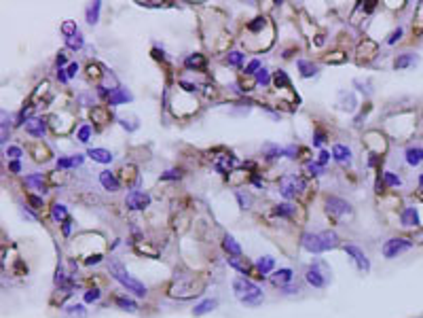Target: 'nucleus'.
I'll return each instance as SVG.
<instances>
[{
    "instance_id": "1",
    "label": "nucleus",
    "mask_w": 423,
    "mask_h": 318,
    "mask_svg": "<svg viewBox=\"0 0 423 318\" xmlns=\"http://www.w3.org/2000/svg\"><path fill=\"white\" fill-rule=\"evenodd\" d=\"M305 251L309 252H326L330 248H337L339 246V235L334 231H320V234H305L303 240H300Z\"/></svg>"
},
{
    "instance_id": "2",
    "label": "nucleus",
    "mask_w": 423,
    "mask_h": 318,
    "mask_svg": "<svg viewBox=\"0 0 423 318\" xmlns=\"http://www.w3.org/2000/svg\"><path fill=\"white\" fill-rule=\"evenodd\" d=\"M233 291H235V297L239 299L241 303L250 305V308H256V305L263 303V291L248 278H235Z\"/></svg>"
},
{
    "instance_id": "3",
    "label": "nucleus",
    "mask_w": 423,
    "mask_h": 318,
    "mask_svg": "<svg viewBox=\"0 0 423 318\" xmlns=\"http://www.w3.org/2000/svg\"><path fill=\"white\" fill-rule=\"evenodd\" d=\"M110 274H112V278L119 280L121 285L127 288V291L136 295V297H146V286H144L140 280L133 278V276L119 261H110Z\"/></svg>"
},
{
    "instance_id": "4",
    "label": "nucleus",
    "mask_w": 423,
    "mask_h": 318,
    "mask_svg": "<svg viewBox=\"0 0 423 318\" xmlns=\"http://www.w3.org/2000/svg\"><path fill=\"white\" fill-rule=\"evenodd\" d=\"M204 291V285L195 280V276H188V280H184V276H176L173 285L170 286V295L172 297H180V299H188L193 295H199Z\"/></svg>"
},
{
    "instance_id": "5",
    "label": "nucleus",
    "mask_w": 423,
    "mask_h": 318,
    "mask_svg": "<svg viewBox=\"0 0 423 318\" xmlns=\"http://www.w3.org/2000/svg\"><path fill=\"white\" fill-rule=\"evenodd\" d=\"M410 248H413V240H408V238H392V240H387L385 244H383V254H385L387 259H393V257H398V254L410 251Z\"/></svg>"
},
{
    "instance_id": "6",
    "label": "nucleus",
    "mask_w": 423,
    "mask_h": 318,
    "mask_svg": "<svg viewBox=\"0 0 423 318\" xmlns=\"http://www.w3.org/2000/svg\"><path fill=\"white\" fill-rule=\"evenodd\" d=\"M280 189H282V195L283 198H294L297 193H300V191L305 189V181L297 174H290V176H283L282 183H280Z\"/></svg>"
},
{
    "instance_id": "7",
    "label": "nucleus",
    "mask_w": 423,
    "mask_h": 318,
    "mask_svg": "<svg viewBox=\"0 0 423 318\" xmlns=\"http://www.w3.org/2000/svg\"><path fill=\"white\" fill-rule=\"evenodd\" d=\"M125 204H127V208H131V210H144V208L150 204V198L146 193H142V191H129L125 198Z\"/></svg>"
},
{
    "instance_id": "8",
    "label": "nucleus",
    "mask_w": 423,
    "mask_h": 318,
    "mask_svg": "<svg viewBox=\"0 0 423 318\" xmlns=\"http://www.w3.org/2000/svg\"><path fill=\"white\" fill-rule=\"evenodd\" d=\"M345 252L349 254V257L356 261V265H358V269L360 271H364V274H368L370 271V261H368V257L364 254L360 248L358 246H353V244H349V246H345Z\"/></svg>"
},
{
    "instance_id": "9",
    "label": "nucleus",
    "mask_w": 423,
    "mask_h": 318,
    "mask_svg": "<svg viewBox=\"0 0 423 318\" xmlns=\"http://www.w3.org/2000/svg\"><path fill=\"white\" fill-rule=\"evenodd\" d=\"M305 278H307V282H309L311 286H315V288H322L324 285H326V274L320 271V263L309 265V268H307Z\"/></svg>"
},
{
    "instance_id": "10",
    "label": "nucleus",
    "mask_w": 423,
    "mask_h": 318,
    "mask_svg": "<svg viewBox=\"0 0 423 318\" xmlns=\"http://www.w3.org/2000/svg\"><path fill=\"white\" fill-rule=\"evenodd\" d=\"M326 208H328L330 215H334V217H343V215H349V212H351V206L347 204L345 200H341V198H328L326 200Z\"/></svg>"
},
{
    "instance_id": "11",
    "label": "nucleus",
    "mask_w": 423,
    "mask_h": 318,
    "mask_svg": "<svg viewBox=\"0 0 423 318\" xmlns=\"http://www.w3.org/2000/svg\"><path fill=\"white\" fill-rule=\"evenodd\" d=\"M131 100H133V96L125 87H114L108 94V104H112V106H117V104H127Z\"/></svg>"
},
{
    "instance_id": "12",
    "label": "nucleus",
    "mask_w": 423,
    "mask_h": 318,
    "mask_svg": "<svg viewBox=\"0 0 423 318\" xmlns=\"http://www.w3.org/2000/svg\"><path fill=\"white\" fill-rule=\"evenodd\" d=\"M45 130H47V123H45V119L40 117H32L26 121V132L32 136H43Z\"/></svg>"
},
{
    "instance_id": "13",
    "label": "nucleus",
    "mask_w": 423,
    "mask_h": 318,
    "mask_svg": "<svg viewBox=\"0 0 423 318\" xmlns=\"http://www.w3.org/2000/svg\"><path fill=\"white\" fill-rule=\"evenodd\" d=\"M375 51H376V45L373 43V40H362L360 43V47H358V60L360 62H364V60H370V57L375 55Z\"/></svg>"
},
{
    "instance_id": "14",
    "label": "nucleus",
    "mask_w": 423,
    "mask_h": 318,
    "mask_svg": "<svg viewBox=\"0 0 423 318\" xmlns=\"http://www.w3.org/2000/svg\"><path fill=\"white\" fill-rule=\"evenodd\" d=\"M292 269L290 268H283V269H280V271H275L273 276H271V282H273L275 286H286L288 282L292 280Z\"/></svg>"
},
{
    "instance_id": "15",
    "label": "nucleus",
    "mask_w": 423,
    "mask_h": 318,
    "mask_svg": "<svg viewBox=\"0 0 423 318\" xmlns=\"http://www.w3.org/2000/svg\"><path fill=\"white\" fill-rule=\"evenodd\" d=\"M100 183H102V187L104 189H108V191H119V181H117V176L112 174V172H100Z\"/></svg>"
},
{
    "instance_id": "16",
    "label": "nucleus",
    "mask_w": 423,
    "mask_h": 318,
    "mask_svg": "<svg viewBox=\"0 0 423 318\" xmlns=\"http://www.w3.org/2000/svg\"><path fill=\"white\" fill-rule=\"evenodd\" d=\"M87 155L94 161H97V164H110L112 161V153L106 151V149H89Z\"/></svg>"
},
{
    "instance_id": "17",
    "label": "nucleus",
    "mask_w": 423,
    "mask_h": 318,
    "mask_svg": "<svg viewBox=\"0 0 423 318\" xmlns=\"http://www.w3.org/2000/svg\"><path fill=\"white\" fill-rule=\"evenodd\" d=\"M332 157L341 161V164H349L351 161V151L347 147H343V144H334L332 147Z\"/></svg>"
},
{
    "instance_id": "18",
    "label": "nucleus",
    "mask_w": 423,
    "mask_h": 318,
    "mask_svg": "<svg viewBox=\"0 0 423 318\" xmlns=\"http://www.w3.org/2000/svg\"><path fill=\"white\" fill-rule=\"evenodd\" d=\"M218 305L216 299H205V301H201L199 305H195L193 308V314L195 316H204V314H210V312Z\"/></svg>"
},
{
    "instance_id": "19",
    "label": "nucleus",
    "mask_w": 423,
    "mask_h": 318,
    "mask_svg": "<svg viewBox=\"0 0 423 318\" xmlns=\"http://www.w3.org/2000/svg\"><path fill=\"white\" fill-rule=\"evenodd\" d=\"M222 246H224V251H227V252L231 254V257H239V254H241V246L235 242L233 235H224Z\"/></svg>"
},
{
    "instance_id": "20",
    "label": "nucleus",
    "mask_w": 423,
    "mask_h": 318,
    "mask_svg": "<svg viewBox=\"0 0 423 318\" xmlns=\"http://www.w3.org/2000/svg\"><path fill=\"white\" fill-rule=\"evenodd\" d=\"M51 218H53L55 223L68 221V208L63 206V204H53V206H51Z\"/></svg>"
},
{
    "instance_id": "21",
    "label": "nucleus",
    "mask_w": 423,
    "mask_h": 318,
    "mask_svg": "<svg viewBox=\"0 0 423 318\" xmlns=\"http://www.w3.org/2000/svg\"><path fill=\"white\" fill-rule=\"evenodd\" d=\"M402 225H407V227H415V225H419V215H417V210L413 206L402 212Z\"/></svg>"
},
{
    "instance_id": "22",
    "label": "nucleus",
    "mask_w": 423,
    "mask_h": 318,
    "mask_svg": "<svg viewBox=\"0 0 423 318\" xmlns=\"http://www.w3.org/2000/svg\"><path fill=\"white\" fill-rule=\"evenodd\" d=\"M85 45V38H83V34H80L78 30L74 32V34H70V36H66V47L68 49H72V51H77V49H80Z\"/></svg>"
},
{
    "instance_id": "23",
    "label": "nucleus",
    "mask_w": 423,
    "mask_h": 318,
    "mask_svg": "<svg viewBox=\"0 0 423 318\" xmlns=\"http://www.w3.org/2000/svg\"><path fill=\"white\" fill-rule=\"evenodd\" d=\"M80 164H83V155H74V157H60V161H57V167L68 170V167H77Z\"/></svg>"
},
{
    "instance_id": "24",
    "label": "nucleus",
    "mask_w": 423,
    "mask_h": 318,
    "mask_svg": "<svg viewBox=\"0 0 423 318\" xmlns=\"http://www.w3.org/2000/svg\"><path fill=\"white\" fill-rule=\"evenodd\" d=\"M100 9H102V2H100V0H95L94 4H89V7H87V21H89L91 26L97 24V17H100Z\"/></svg>"
},
{
    "instance_id": "25",
    "label": "nucleus",
    "mask_w": 423,
    "mask_h": 318,
    "mask_svg": "<svg viewBox=\"0 0 423 318\" xmlns=\"http://www.w3.org/2000/svg\"><path fill=\"white\" fill-rule=\"evenodd\" d=\"M407 161L410 166H419L421 161H423V149H415V147H410L408 151H407Z\"/></svg>"
},
{
    "instance_id": "26",
    "label": "nucleus",
    "mask_w": 423,
    "mask_h": 318,
    "mask_svg": "<svg viewBox=\"0 0 423 318\" xmlns=\"http://www.w3.org/2000/svg\"><path fill=\"white\" fill-rule=\"evenodd\" d=\"M32 155H34V159L36 161H47L49 157H51V153H49V149L47 147H43V144H34L32 147Z\"/></svg>"
},
{
    "instance_id": "27",
    "label": "nucleus",
    "mask_w": 423,
    "mask_h": 318,
    "mask_svg": "<svg viewBox=\"0 0 423 318\" xmlns=\"http://www.w3.org/2000/svg\"><path fill=\"white\" fill-rule=\"evenodd\" d=\"M298 68H300V74L303 77H313V74H317V66L307 60H298Z\"/></svg>"
},
{
    "instance_id": "28",
    "label": "nucleus",
    "mask_w": 423,
    "mask_h": 318,
    "mask_svg": "<svg viewBox=\"0 0 423 318\" xmlns=\"http://www.w3.org/2000/svg\"><path fill=\"white\" fill-rule=\"evenodd\" d=\"M26 183L30 184V187H34L36 191H40V193H45V191H47V184H45V181H43V176H40V174L28 176V178H26Z\"/></svg>"
},
{
    "instance_id": "29",
    "label": "nucleus",
    "mask_w": 423,
    "mask_h": 318,
    "mask_svg": "<svg viewBox=\"0 0 423 318\" xmlns=\"http://www.w3.org/2000/svg\"><path fill=\"white\" fill-rule=\"evenodd\" d=\"M85 316H87V312L80 303H74L66 308V318H85Z\"/></svg>"
},
{
    "instance_id": "30",
    "label": "nucleus",
    "mask_w": 423,
    "mask_h": 318,
    "mask_svg": "<svg viewBox=\"0 0 423 318\" xmlns=\"http://www.w3.org/2000/svg\"><path fill=\"white\" fill-rule=\"evenodd\" d=\"M91 119L97 121V123H106V121L110 119V115L104 106H94V111H91Z\"/></svg>"
},
{
    "instance_id": "31",
    "label": "nucleus",
    "mask_w": 423,
    "mask_h": 318,
    "mask_svg": "<svg viewBox=\"0 0 423 318\" xmlns=\"http://www.w3.org/2000/svg\"><path fill=\"white\" fill-rule=\"evenodd\" d=\"M273 268H275L273 257H260V261H258V271H260V276L269 274V271L273 269Z\"/></svg>"
},
{
    "instance_id": "32",
    "label": "nucleus",
    "mask_w": 423,
    "mask_h": 318,
    "mask_svg": "<svg viewBox=\"0 0 423 318\" xmlns=\"http://www.w3.org/2000/svg\"><path fill=\"white\" fill-rule=\"evenodd\" d=\"M184 64H187V68H204L205 66V57L195 53V55H188L187 60H184Z\"/></svg>"
},
{
    "instance_id": "33",
    "label": "nucleus",
    "mask_w": 423,
    "mask_h": 318,
    "mask_svg": "<svg viewBox=\"0 0 423 318\" xmlns=\"http://www.w3.org/2000/svg\"><path fill=\"white\" fill-rule=\"evenodd\" d=\"M417 62V57L415 55H400V57H396V62H393V66H396V70H402V68H407V66H410V64H415Z\"/></svg>"
},
{
    "instance_id": "34",
    "label": "nucleus",
    "mask_w": 423,
    "mask_h": 318,
    "mask_svg": "<svg viewBox=\"0 0 423 318\" xmlns=\"http://www.w3.org/2000/svg\"><path fill=\"white\" fill-rule=\"evenodd\" d=\"M121 176H123L125 183H138V172H136V167L133 166H123Z\"/></svg>"
},
{
    "instance_id": "35",
    "label": "nucleus",
    "mask_w": 423,
    "mask_h": 318,
    "mask_svg": "<svg viewBox=\"0 0 423 318\" xmlns=\"http://www.w3.org/2000/svg\"><path fill=\"white\" fill-rule=\"evenodd\" d=\"M117 305H121V308L127 310V312H136L138 310L136 301H131V299H127V297H117Z\"/></svg>"
},
{
    "instance_id": "36",
    "label": "nucleus",
    "mask_w": 423,
    "mask_h": 318,
    "mask_svg": "<svg viewBox=\"0 0 423 318\" xmlns=\"http://www.w3.org/2000/svg\"><path fill=\"white\" fill-rule=\"evenodd\" d=\"M237 164V159H233V157H224V159H220V161H216V170L218 172H227V167H231V166H235Z\"/></svg>"
},
{
    "instance_id": "37",
    "label": "nucleus",
    "mask_w": 423,
    "mask_h": 318,
    "mask_svg": "<svg viewBox=\"0 0 423 318\" xmlns=\"http://www.w3.org/2000/svg\"><path fill=\"white\" fill-rule=\"evenodd\" d=\"M77 138H78L80 142H89V138H91V125H80Z\"/></svg>"
},
{
    "instance_id": "38",
    "label": "nucleus",
    "mask_w": 423,
    "mask_h": 318,
    "mask_svg": "<svg viewBox=\"0 0 423 318\" xmlns=\"http://www.w3.org/2000/svg\"><path fill=\"white\" fill-rule=\"evenodd\" d=\"M256 81H258V85H263V87H266V85L271 83L269 70H266V68H260V70H258V74H256Z\"/></svg>"
},
{
    "instance_id": "39",
    "label": "nucleus",
    "mask_w": 423,
    "mask_h": 318,
    "mask_svg": "<svg viewBox=\"0 0 423 318\" xmlns=\"http://www.w3.org/2000/svg\"><path fill=\"white\" fill-rule=\"evenodd\" d=\"M227 62L231 64V66H239V64L243 62V53L241 51H231V53L227 55Z\"/></svg>"
},
{
    "instance_id": "40",
    "label": "nucleus",
    "mask_w": 423,
    "mask_h": 318,
    "mask_svg": "<svg viewBox=\"0 0 423 318\" xmlns=\"http://www.w3.org/2000/svg\"><path fill=\"white\" fill-rule=\"evenodd\" d=\"M383 178H385V183L390 184V187H400V184H402V181H400L396 174H392V172H385Z\"/></svg>"
},
{
    "instance_id": "41",
    "label": "nucleus",
    "mask_w": 423,
    "mask_h": 318,
    "mask_svg": "<svg viewBox=\"0 0 423 318\" xmlns=\"http://www.w3.org/2000/svg\"><path fill=\"white\" fill-rule=\"evenodd\" d=\"M324 62H326V64H343L345 62V53H339V51H337L334 55H326V57H324Z\"/></svg>"
},
{
    "instance_id": "42",
    "label": "nucleus",
    "mask_w": 423,
    "mask_h": 318,
    "mask_svg": "<svg viewBox=\"0 0 423 318\" xmlns=\"http://www.w3.org/2000/svg\"><path fill=\"white\" fill-rule=\"evenodd\" d=\"M229 265H233V268H235V269H239V271H248V268H250V265L243 263V261H239L237 257H231V259H229Z\"/></svg>"
},
{
    "instance_id": "43",
    "label": "nucleus",
    "mask_w": 423,
    "mask_h": 318,
    "mask_svg": "<svg viewBox=\"0 0 423 318\" xmlns=\"http://www.w3.org/2000/svg\"><path fill=\"white\" fill-rule=\"evenodd\" d=\"M78 28H77V24L74 21H63V26H62V32L66 34V36H70V34H74Z\"/></svg>"
},
{
    "instance_id": "44",
    "label": "nucleus",
    "mask_w": 423,
    "mask_h": 318,
    "mask_svg": "<svg viewBox=\"0 0 423 318\" xmlns=\"http://www.w3.org/2000/svg\"><path fill=\"white\" fill-rule=\"evenodd\" d=\"M97 299H100V291H97V288H91V291L85 293V301H87V303L97 301Z\"/></svg>"
},
{
    "instance_id": "45",
    "label": "nucleus",
    "mask_w": 423,
    "mask_h": 318,
    "mask_svg": "<svg viewBox=\"0 0 423 318\" xmlns=\"http://www.w3.org/2000/svg\"><path fill=\"white\" fill-rule=\"evenodd\" d=\"M275 212H277V215L288 217V215H292V212H294V208H292L290 204H282V206H277V208H275Z\"/></svg>"
},
{
    "instance_id": "46",
    "label": "nucleus",
    "mask_w": 423,
    "mask_h": 318,
    "mask_svg": "<svg viewBox=\"0 0 423 318\" xmlns=\"http://www.w3.org/2000/svg\"><path fill=\"white\" fill-rule=\"evenodd\" d=\"M275 83H277V87H282V85H286V87H288V85H290V81H288L286 72H282V70H280V72L275 74Z\"/></svg>"
},
{
    "instance_id": "47",
    "label": "nucleus",
    "mask_w": 423,
    "mask_h": 318,
    "mask_svg": "<svg viewBox=\"0 0 423 318\" xmlns=\"http://www.w3.org/2000/svg\"><path fill=\"white\" fill-rule=\"evenodd\" d=\"M237 200H239V204H241V208H250V204H252V198L250 195H246V193H237Z\"/></svg>"
},
{
    "instance_id": "48",
    "label": "nucleus",
    "mask_w": 423,
    "mask_h": 318,
    "mask_svg": "<svg viewBox=\"0 0 423 318\" xmlns=\"http://www.w3.org/2000/svg\"><path fill=\"white\" fill-rule=\"evenodd\" d=\"M7 155H11V157H13V159L17 161V159L21 157V155H24V151H21L19 147H9V149H7Z\"/></svg>"
},
{
    "instance_id": "49",
    "label": "nucleus",
    "mask_w": 423,
    "mask_h": 318,
    "mask_svg": "<svg viewBox=\"0 0 423 318\" xmlns=\"http://www.w3.org/2000/svg\"><path fill=\"white\" fill-rule=\"evenodd\" d=\"M322 170H324V166L320 164H307V172L309 174H322Z\"/></svg>"
},
{
    "instance_id": "50",
    "label": "nucleus",
    "mask_w": 423,
    "mask_h": 318,
    "mask_svg": "<svg viewBox=\"0 0 423 318\" xmlns=\"http://www.w3.org/2000/svg\"><path fill=\"white\" fill-rule=\"evenodd\" d=\"M265 24H266V21H265V17H258V19H256V21H252V24L248 26V28H250L252 32H256V30H260V28H263Z\"/></svg>"
},
{
    "instance_id": "51",
    "label": "nucleus",
    "mask_w": 423,
    "mask_h": 318,
    "mask_svg": "<svg viewBox=\"0 0 423 318\" xmlns=\"http://www.w3.org/2000/svg\"><path fill=\"white\" fill-rule=\"evenodd\" d=\"M258 68H260V62H258V60H252L250 64H248V68H246V72H248V74H252V72H256V70H258Z\"/></svg>"
},
{
    "instance_id": "52",
    "label": "nucleus",
    "mask_w": 423,
    "mask_h": 318,
    "mask_svg": "<svg viewBox=\"0 0 423 318\" xmlns=\"http://www.w3.org/2000/svg\"><path fill=\"white\" fill-rule=\"evenodd\" d=\"M400 36H402V28H398V30H396V32H393V34H392V36H390V38H387V43H390V45H393V43H396V40H398Z\"/></svg>"
},
{
    "instance_id": "53",
    "label": "nucleus",
    "mask_w": 423,
    "mask_h": 318,
    "mask_svg": "<svg viewBox=\"0 0 423 318\" xmlns=\"http://www.w3.org/2000/svg\"><path fill=\"white\" fill-rule=\"evenodd\" d=\"M161 178H163V181H165V178H180V172H178V170H167Z\"/></svg>"
},
{
    "instance_id": "54",
    "label": "nucleus",
    "mask_w": 423,
    "mask_h": 318,
    "mask_svg": "<svg viewBox=\"0 0 423 318\" xmlns=\"http://www.w3.org/2000/svg\"><path fill=\"white\" fill-rule=\"evenodd\" d=\"M328 159H330V153H326V151H320V157H317V164H320V166H324Z\"/></svg>"
},
{
    "instance_id": "55",
    "label": "nucleus",
    "mask_w": 423,
    "mask_h": 318,
    "mask_svg": "<svg viewBox=\"0 0 423 318\" xmlns=\"http://www.w3.org/2000/svg\"><path fill=\"white\" fill-rule=\"evenodd\" d=\"M87 70H89V77H91V79H94V77H100V68L94 66V64H89V68H87Z\"/></svg>"
},
{
    "instance_id": "56",
    "label": "nucleus",
    "mask_w": 423,
    "mask_h": 318,
    "mask_svg": "<svg viewBox=\"0 0 423 318\" xmlns=\"http://www.w3.org/2000/svg\"><path fill=\"white\" fill-rule=\"evenodd\" d=\"M77 72H78V64L74 62V64H70V66H68V77H74Z\"/></svg>"
},
{
    "instance_id": "57",
    "label": "nucleus",
    "mask_w": 423,
    "mask_h": 318,
    "mask_svg": "<svg viewBox=\"0 0 423 318\" xmlns=\"http://www.w3.org/2000/svg\"><path fill=\"white\" fill-rule=\"evenodd\" d=\"M9 170H11V172H13V174H17V172H19V170H21V164H19V161H11V166H9Z\"/></svg>"
},
{
    "instance_id": "58",
    "label": "nucleus",
    "mask_w": 423,
    "mask_h": 318,
    "mask_svg": "<svg viewBox=\"0 0 423 318\" xmlns=\"http://www.w3.org/2000/svg\"><path fill=\"white\" fill-rule=\"evenodd\" d=\"M30 204H32L34 208H40V206H43V200L36 198V195H30Z\"/></svg>"
},
{
    "instance_id": "59",
    "label": "nucleus",
    "mask_w": 423,
    "mask_h": 318,
    "mask_svg": "<svg viewBox=\"0 0 423 318\" xmlns=\"http://www.w3.org/2000/svg\"><path fill=\"white\" fill-rule=\"evenodd\" d=\"M57 79H60L62 83H66V81H68V72H63V68H60V70H57Z\"/></svg>"
},
{
    "instance_id": "60",
    "label": "nucleus",
    "mask_w": 423,
    "mask_h": 318,
    "mask_svg": "<svg viewBox=\"0 0 423 318\" xmlns=\"http://www.w3.org/2000/svg\"><path fill=\"white\" fill-rule=\"evenodd\" d=\"M63 235H70V221L63 223Z\"/></svg>"
},
{
    "instance_id": "61",
    "label": "nucleus",
    "mask_w": 423,
    "mask_h": 318,
    "mask_svg": "<svg viewBox=\"0 0 423 318\" xmlns=\"http://www.w3.org/2000/svg\"><path fill=\"white\" fill-rule=\"evenodd\" d=\"M62 64H66V55H63V53L57 55V66H62Z\"/></svg>"
},
{
    "instance_id": "62",
    "label": "nucleus",
    "mask_w": 423,
    "mask_h": 318,
    "mask_svg": "<svg viewBox=\"0 0 423 318\" xmlns=\"http://www.w3.org/2000/svg\"><path fill=\"white\" fill-rule=\"evenodd\" d=\"M322 142H324V136H322V134H315V140H313V144H317V147H320Z\"/></svg>"
}]
</instances>
